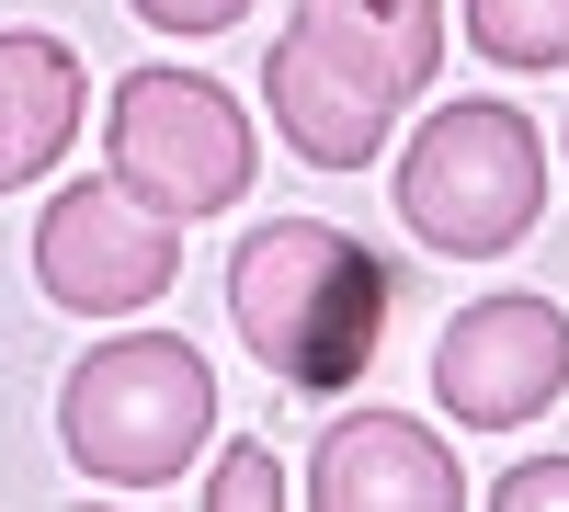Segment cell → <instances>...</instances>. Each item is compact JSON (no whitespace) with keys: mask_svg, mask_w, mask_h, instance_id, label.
<instances>
[{"mask_svg":"<svg viewBox=\"0 0 569 512\" xmlns=\"http://www.w3.org/2000/svg\"><path fill=\"white\" fill-rule=\"evenodd\" d=\"M433 69H445V0H297V23L262 58L273 137L308 171H365L410 114V91H433Z\"/></svg>","mask_w":569,"mask_h":512,"instance_id":"6da1fadb","label":"cell"},{"mask_svg":"<svg viewBox=\"0 0 569 512\" xmlns=\"http://www.w3.org/2000/svg\"><path fill=\"white\" fill-rule=\"evenodd\" d=\"M388 308H399V273L330 217H273L228 251V319H240V342L262 353V377L308 388V399L353 388L376 364Z\"/></svg>","mask_w":569,"mask_h":512,"instance_id":"7a4b0ae2","label":"cell"},{"mask_svg":"<svg viewBox=\"0 0 569 512\" xmlns=\"http://www.w3.org/2000/svg\"><path fill=\"white\" fill-rule=\"evenodd\" d=\"M217 433V377L182 331H126L58 388V444L103 490H171Z\"/></svg>","mask_w":569,"mask_h":512,"instance_id":"3957f363","label":"cell"},{"mask_svg":"<svg viewBox=\"0 0 569 512\" xmlns=\"http://www.w3.org/2000/svg\"><path fill=\"white\" fill-rule=\"evenodd\" d=\"M399 228L421 251L445 262H501L525 228L547 217V137L490 103V91H467V103H433L421 137L399 149Z\"/></svg>","mask_w":569,"mask_h":512,"instance_id":"277c9868","label":"cell"},{"mask_svg":"<svg viewBox=\"0 0 569 512\" xmlns=\"http://www.w3.org/2000/svg\"><path fill=\"white\" fill-rule=\"evenodd\" d=\"M103 160H114L126 194H149L160 217L194 228V217L251 194V114L194 69H137V80H114Z\"/></svg>","mask_w":569,"mask_h":512,"instance_id":"5b68a950","label":"cell"},{"mask_svg":"<svg viewBox=\"0 0 569 512\" xmlns=\"http://www.w3.org/2000/svg\"><path fill=\"white\" fill-rule=\"evenodd\" d=\"M171 273H182V217L126 194L114 171L69 182V194L34 217V285L69 319H137V308L171 297Z\"/></svg>","mask_w":569,"mask_h":512,"instance_id":"8992f818","label":"cell"},{"mask_svg":"<svg viewBox=\"0 0 569 512\" xmlns=\"http://www.w3.org/2000/svg\"><path fill=\"white\" fill-rule=\"evenodd\" d=\"M569 388V308L558 297H479L433 342V399L467 433H525Z\"/></svg>","mask_w":569,"mask_h":512,"instance_id":"52a82bcc","label":"cell"},{"mask_svg":"<svg viewBox=\"0 0 569 512\" xmlns=\"http://www.w3.org/2000/svg\"><path fill=\"white\" fill-rule=\"evenodd\" d=\"M308 501L319 512H456L467 479L433 444V422H410V410H342L308 455Z\"/></svg>","mask_w":569,"mask_h":512,"instance_id":"ba28073f","label":"cell"},{"mask_svg":"<svg viewBox=\"0 0 569 512\" xmlns=\"http://www.w3.org/2000/svg\"><path fill=\"white\" fill-rule=\"evenodd\" d=\"M69 137H80V58L58 34L12 23L0 34V194H12V182H46L69 160Z\"/></svg>","mask_w":569,"mask_h":512,"instance_id":"9c48e42d","label":"cell"},{"mask_svg":"<svg viewBox=\"0 0 569 512\" xmlns=\"http://www.w3.org/2000/svg\"><path fill=\"white\" fill-rule=\"evenodd\" d=\"M467 46L501 69H569V0H456Z\"/></svg>","mask_w":569,"mask_h":512,"instance_id":"30bf717a","label":"cell"},{"mask_svg":"<svg viewBox=\"0 0 569 512\" xmlns=\"http://www.w3.org/2000/svg\"><path fill=\"white\" fill-rule=\"evenodd\" d=\"M206 512H284V468H273V444H228L217 468H206Z\"/></svg>","mask_w":569,"mask_h":512,"instance_id":"8fae6325","label":"cell"},{"mask_svg":"<svg viewBox=\"0 0 569 512\" xmlns=\"http://www.w3.org/2000/svg\"><path fill=\"white\" fill-rule=\"evenodd\" d=\"M126 12H137V23H160V34H228L251 0H126Z\"/></svg>","mask_w":569,"mask_h":512,"instance_id":"7c38bea8","label":"cell"},{"mask_svg":"<svg viewBox=\"0 0 569 512\" xmlns=\"http://www.w3.org/2000/svg\"><path fill=\"white\" fill-rule=\"evenodd\" d=\"M490 501H501V512H569V468H558V455H536V468H512Z\"/></svg>","mask_w":569,"mask_h":512,"instance_id":"4fadbf2b","label":"cell"}]
</instances>
